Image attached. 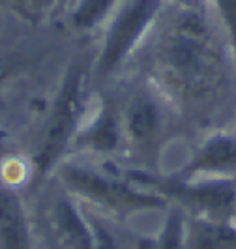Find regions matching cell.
I'll return each mask as SVG.
<instances>
[{"label":"cell","instance_id":"obj_4","mask_svg":"<svg viewBox=\"0 0 236 249\" xmlns=\"http://www.w3.org/2000/svg\"><path fill=\"white\" fill-rule=\"evenodd\" d=\"M167 0H120L107 17L96 36L88 41L92 54V85L94 88L116 83L137 49L148 36Z\"/></svg>","mask_w":236,"mask_h":249},{"label":"cell","instance_id":"obj_11","mask_svg":"<svg viewBox=\"0 0 236 249\" xmlns=\"http://www.w3.org/2000/svg\"><path fill=\"white\" fill-rule=\"evenodd\" d=\"M0 10L15 13V15H19L21 19L34 23L32 13H30V4H28V0H0Z\"/></svg>","mask_w":236,"mask_h":249},{"label":"cell","instance_id":"obj_1","mask_svg":"<svg viewBox=\"0 0 236 249\" xmlns=\"http://www.w3.org/2000/svg\"><path fill=\"white\" fill-rule=\"evenodd\" d=\"M126 71L158 88L191 144L236 131V47L208 0H167Z\"/></svg>","mask_w":236,"mask_h":249},{"label":"cell","instance_id":"obj_8","mask_svg":"<svg viewBox=\"0 0 236 249\" xmlns=\"http://www.w3.org/2000/svg\"><path fill=\"white\" fill-rule=\"evenodd\" d=\"M186 249H236V223L186 213Z\"/></svg>","mask_w":236,"mask_h":249},{"label":"cell","instance_id":"obj_9","mask_svg":"<svg viewBox=\"0 0 236 249\" xmlns=\"http://www.w3.org/2000/svg\"><path fill=\"white\" fill-rule=\"evenodd\" d=\"M152 249H186V212L174 204L163 212L162 231Z\"/></svg>","mask_w":236,"mask_h":249},{"label":"cell","instance_id":"obj_12","mask_svg":"<svg viewBox=\"0 0 236 249\" xmlns=\"http://www.w3.org/2000/svg\"><path fill=\"white\" fill-rule=\"evenodd\" d=\"M231 221L236 223V204H235V208H233V213H231Z\"/></svg>","mask_w":236,"mask_h":249},{"label":"cell","instance_id":"obj_6","mask_svg":"<svg viewBox=\"0 0 236 249\" xmlns=\"http://www.w3.org/2000/svg\"><path fill=\"white\" fill-rule=\"evenodd\" d=\"M173 175L182 178L236 176V131H218L199 139L184 165Z\"/></svg>","mask_w":236,"mask_h":249},{"label":"cell","instance_id":"obj_7","mask_svg":"<svg viewBox=\"0 0 236 249\" xmlns=\"http://www.w3.org/2000/svg\"><path fill=\"white\" fill-rule=\"evenodd\" d=\"M0 249H32L30 221L19 182L0 169Z\"/></svg>","mask_w":236,"mask_h":249},{"label":"cell","instance_id":"obj_5","mask_svg":"<svg viewBox=\"0 0 236 249\" xmlns=\"http://www.w3.org/2000/svg\"><path fill=\"white\" fill-rule=\"evenodd\" d=\"M45 217L54 240L64 249H94V234L85 206L54 178L45 182Z\"/></svg>","mask_w":236,"mask_h":249},{"label":"cell","instance_id":"obj_10","mask_svg":"<svg viewBox=\"0 0 236 249\" xmlns=\"http://www.w3.org/2000/svg\"><path fill=\"white\" fill-rule=\"evenodd\" d=\"M208 4L223 23L236 47V0H208Z\"/></svg>","mask_w":236,"mask_h":249},{"label":"cell","instance_id":"obj_2","mask_svg":"<svg viewBox=\"0 0 236 249\" xmlns=\"http://www.w3.org/2000/svg\"><path fill=\"white\" fill-rule=\"evenodd\" d=\"M90 64V45L81 41L68 56L36 141L30 163L36 184H43L72 150L94 94Z\"/></svg>","mask_w":236,"mask_h":249},{"label":"cell","instance_id":"obj_3","mask_svg":"<svg viewBox=\"0 0 236 249\" xmlns=\"http://www.w3.org/2000/svg\"><path fill=\"white\" fill-rule=\"evenodd\" d=\"M49 178H54L81 204L114 219L165 212L169 208L167 199L148 187L139 186L114 163L68 156L56 165Z\"/></svg>","mask_w":236,"mask_h":249}]
</instances>
